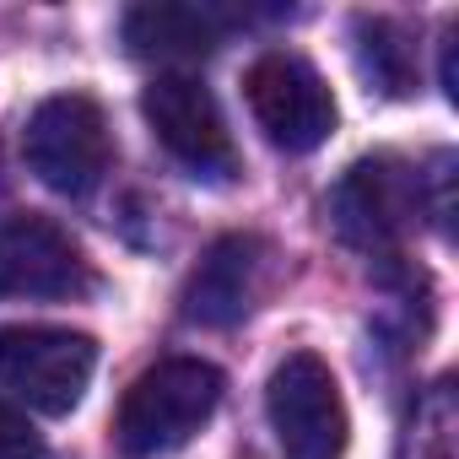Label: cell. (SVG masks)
<instances>
[{"label": "cell", "mask_w": 459, "mask_h": 459, "mask_svg": "<svg viewBox=\"0 0 459 459\" xmlns=\"http://www.w3.org/2000/svg\"><path fill=\"white\" fill-rule=\"evenodd\" d=\"M92 271L76 238L49 216H12L0 227V298H82Z\"/></svg>", "instance_id": "9"}, {"label": "cell", "mask_w": 459, "mask_h": 459, "mask_svg": "<svg viewBox=\"0 0 459 459\" xmlns=\"http://www.w3.org/2000/svg\"><path fill=\"white\" fill-rule=\"evenodd\" d=\"M98 368V341L55 325H12L0 330V384L44 416L76 411Z\"/></svg>", "instance_id": "3"}, {"label": "cell", "mask_w": 459, "mask_h": 459, "mask_svg": "<svg viewBox=\"0 0 459 459\" xmlns=\"http://www.w3.org/2000/svg\"><path fill=\"white\" fill-rule=\"evenodd\" d=\"M221 373L200 357H168L157 368H146L125 400H119V421L114 437L130 459H162L173 448H184L221 405Z\"/></svg>", "instance_id": "1"}, {"label": "cell", "mask_w": 459, "mask_h": 459, "mask_svg": "<svg viewBox=\"0 0 459 459\" xmlns=\"http://www.w3.org/2000/svg\"><path fill=\"white\" fill-rule=\"evenodd\" d=\"M0 195H6V162H0Z\"/></svg>", "instance_id": "14"}, {"label": "cell", "mask_w": 459, "mask_h": 459, "mask_svg": "<svg viewBox=\"0 0 459 459\" xmlns=\"http://www.w3.org/2000/svg\"><path fill=\"white\" fill-rule=\"evenodd\" d=\"M416 216H421V173L394 152L351 162L330 195L335 233L373 260H389L411 238Z\"/></svg>", "instance_id": "2"}, {"label": "cell", "mask_w": 459, "mask_h": 459, "mask_svg": "<svg viewBox=\"0 0 459 459\" xmlns=\"http://www.w3.org/2000/svg\"><path fill=\"white\" fill-rule=\"evenodd\" d=\"M141 114L152 125V135L162 141V152L189 168L195 178L205 184H227L238 173V146H233V130H227L216 98L205 82L184 76V71H168L157 76L146 92H141Z\"/></svg>", "instance_id": "4"}, {"label": "cell", "mask_w": 459, "mask_h": 459, "mask_svg": "<svg viewBox=\"0 0 459 459\" xmlns=\"http://www.w3.org/2000/svg\"><path fill=\"white\" fill-rule=\"evenodd\" d=\"M357 65L368 76V87H378L384 98H411L416 92V44L411 28H400L394 17H357Z\"/></svg>", "instance_id": "11"}, {"label": "cell", "mask_w": 459, "mask_h": 459, "mask_svg": "<svg viewBox=\"0 0 459 459\" xmlns=\"http://www.w3.org/2000/svg\"><path fill=\"white\" fill-rule=\"evenodd\" d=\"M459 411H454V384L437 378L416 411H411V427H405V448L400 459H459Z\"/></svg>", "instance_id": "12"}, {"label": "cell", "mask_w": 459, "mask_h": 459, "mask_svg": "<svg viewBox=\"0 0 459 459\" xmlns=\"http://www.w3.org/2000/svg\"><path fill=\"white\" fill-rule=\"evenodd\" d=\"M0 459H44V437L12 400H0Z\"/></svg>", "instance_id": "13"}, {"label": "cell", "mask_w": 459, "mask_h": 459, "mask_svg": "<svg viewBox=\"0 0 459 459\" xmlns=\"http://www.w3.org/2000/svg\"><path fill=\"white\" fill-rule=\"evenodd\" d=\"M108 157H114V141H108V119H103L98 98L60 92V98L33 108V119H28V168L55 195H87L108 173Z\"/></svg>", "instance_id": "7"}, {"label": "cell", "mask_w": 459, "mask_h": 459, "mask_svg": "<svg viewBox=\"0 0 459 459\" xmlns=\"http://www.w3.org/2000/svg\"><path fill=\"white\" fill-rule=\"evenodd\" d=\"M271 281H276V249L260 233H227L189 271L184 319L205 330H233L265 303Z\"/></svg>", "instance_id": "8"}, {"label": "cell", "mask_w": 459, "mask_h": 459, "mask_svg": "<svg viewBox=\"0 0 459 459\" xmlns=\"http://www.w3.org/2000/svg\"><path fill=\"white\" fill-rule=\"evenodd\" d=\"M265 411L276 427V443L287 459H341L351 437V416L341 400V384L325 357L292 351L265 389Z\"/></svg>", "instance_id": "5"}, {"label": "cell", "mask_w": 459, "mask_h": 459, "mask_svg": "<svg viewBox=\"0 0 459 459\" xmlns=\"http://www.w3.org/2000/svg\"><path fill=\"white\" fill-rule=\"evenodd\" d=\"M125 44L141 60H200L221 44V17L211 6H178V0L130 6L125 12Z\"/></svg>", "instance_id": "10"}, {"label": "cell", "mask_w": 459, "mask_h": 459, "mask_svg": "<svg viewBox=\"0 0 459 459\" xmlns=\"http://www.w3.org/2000/svg\"><path fill=\"white\" fill-rule=\"evenodd\" d=\"M244 98L255 108V125L265 130L271 146L281 152H314L330 141L341 108H335V92L325 87V76L292 55V49H271L249 65L244 76Z\"/></svg>", "instance_id": "6"}]
</instances>
